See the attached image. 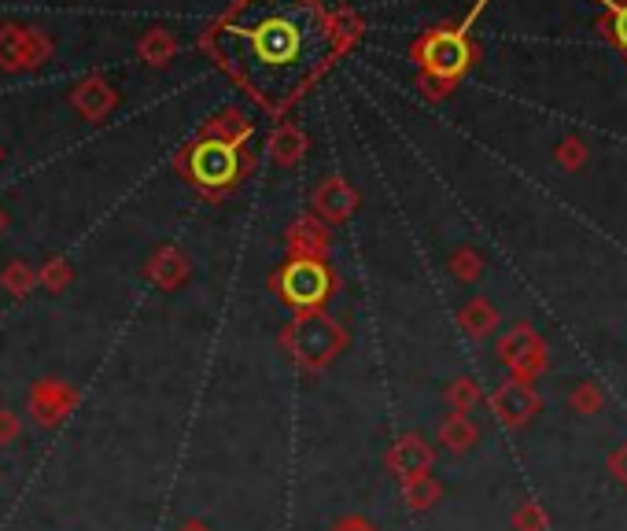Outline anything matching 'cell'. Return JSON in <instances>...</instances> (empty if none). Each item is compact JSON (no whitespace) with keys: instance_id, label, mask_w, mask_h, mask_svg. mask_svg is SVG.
Returning a JSON list of instances; mask_svg holds the SVG:
<instances>
[{"instance_id":"obj_1","label":"cell","mask_w":627,"mask_h":531,"mask_svg":"<svg viewBox=\"0 0 627 531\" xmlns=\"http://www.w3.org/2000/svg\"><path fill=\"white\" fill-rule=\"evenodd\" d=\"M215 60L266 108H288L336 56L318 0H237L203 38Z\"/></svg>"},{"instance_id":"obj_2","label":"cell","mask_w":627,"mask_h":531,"mask_svg":"<svg viewBox=\"0 0 627 531\" xmlns=\"http://www.w3.org/2000/svg\"><path fill=\"white\" fill-rule=\"evenodd\" d=\"M347 348V332L336 318H329L325 310H307L296 314L292 325H285L281 332V351L292 358L296 369L303 373H321L329 369L336 358Z\"/></svg>"},{"instance_id":"obj_3","label":"cell","mask_w":627,"mask_h":531,"mask_svg":"<svg viewBox=\"0 0 627 531\" xmlns=\"http://www.w3.org/2000/svg\"><path fill=\"white\" fill-rule=\"evenodd\" d=\"M487 0H476V8L466 16L461 27H447V30H436L428 33V38L417 44L414 56L421 60V71H425V86L428 92H444L458 82L461 74H466V67L472 60V49H469V27L476 22V16L484 11Z\"/></svg>"},{"instance_id":"obj_4","label":"cell","mask_w":627,"mask_h":531,"mask_svg":"<svg viewBox=\"0 0 627 531\" xmlns=\"http://www.w3.org/2000/svg\"><path fill=\"white\" fill-rule=\"evenodd\" d=\"M178 167L185 170L196 189L203 196H226L237 181H243L248 174V163H240V148L215 141V137H200L196 144L185 148V156H178Z\"/></svg>"},{"instance_id":"obj_5","label":"cell","mask_w":627,"mask_h":531,"mask_svg":"<svg viewBox=\"0 0 627 531\" xmlns=\"http://www.w3.org/2000/svg\"><path fill=\"white\" fill-rule=\"evenodd\" d=\"M273 292L281 295V303H288L296 314H307V310H321L325 299L332 295L336 277L325 262H310V259H288L281 270L270 277Z\"/></svg>"},{"instance_id":"obj_6","label":"cell","mask_w":627,"mask_h":531,"mask_svg":"<svg viewBox=\"0 0 627 531\" xmlns=\"http://www.w3.org/2000/svg\"><path fill=\"white\" fill-rule=\"evenodd\" d=\"M52 56V41L41 30L19 27V22H4L0 27V71L22 74L41 67Z\"/></svg>"},{"instance_id":"obj_7","label":"cell","mask_w":627,"mask_h":531,"mask_svg":"<svg viewBox=\"0 0 627 531\" xmlns=\"http://www.w3.org/2000/svg\"><path fill=\"white\" fill-rule=\"evenodd\" d=\"M78 402H81L78 388L67 384V380H60V377H41L27 395V407H30L33 421H38L41 429H56V424H63L78 410Z\"/></svg>"},{"instance_id":"obj_8","label":"cell","mask_w":627,"mask_h":531,"mask_svg":"<svg viewBox=\"0 0 627 531\" xmlns=\"http://www.w3.org/2000/svg\"><path fill=\"white\" fill-rule=\"evenodd\" d=\"M487 402H491V413L498 418V424H506V429H514V432L525 429L543 407L536 384H531V380H514V377H509L506 384H498Z\"/></svg>"},{"instance_id":"obj_9","label":"cell","mask_w":627,"mask_h":531,"mask_svg":"<svg viewBox=\"0 0 627 531\" xmlns=\"http://www.w3.org/2000/svg\"><path fill=\"white\" fill-rule=\"evenodd\" d=\"M498 358L506 362L514 380H536L543 369H547V343L536 337V329L517 325L498 343Z\"/></svg>"},{"instance_id":"obj_10","label":"cell","mask_w":627,"mask_h":531,"mask_svg":"<svg viewBox=\"0 0 627 531\" xmlns=\"http://www.w3.org/2000/svg\"><path fill=\"white\" fill-rule=\"evenodd\" d=\"M385 465H388L391 477H399V483L428 477L436 465V450H432V443H425L417 432H402L385 454Z\"/></svg>"},{"instance_id":"obj_11","label":"cell","mask_w":627,"mask_h":531,"mask_svg":"<svg viewBox=\"0 0 627 531\" xmlns=\"http://www.w3.org/2000/svg\"><path fill=\"white\" fill-rule=\"evenodd\" d=\"M285 248H288V259H310V262H325L332 251V237H329V226L321 222V218L314 214H299L292 226H288L285 233Z\"/></svg>"},{"instance_id":"obj_12","label":"cell","mask_w":627,"mask_h":531,"mask_svg":"<svg viewBox=\"0 0 627 531\" xmlns=\"http://www.w3.org/2000/svg\"><path fill=\"white\" fill-rule=\"evenodd\" d=\"M314 218H321L325 226H340L358 211V192L344 178H325L318 189L310 192Z\"/></svg>"},{"instance_id":"obj_13","label":"cell","mask_w":627,"mask_h":531,"mask_svg":"<svg viewBox=\"0 0 627 531\" xmlns=\"http://www.w3.org/2000/svg\"><path fill=\"white\" fill-rule=\"evenodd\" d=\"M115 103H119V92L111 89V82H103L100 74H92L71 89V108L86 122H103L115 111Z\"/></svg>"},{"instance_id":"obj_14","label":"cell","mask_w":627,"mask_h":531,"mask_svg":"<svg viewBox=\"0 0 627 531\" xmlns=\"http://www.w3.org/2000/svg\"><path fill=\"white\" fill-rule=\"evenodd\" d=\"M189 256H185L181 248L173 244H162L152 251V259H148L145 266V277L152 281L156 288H162V292H178V288L189 281Z\"/></svg>"},{"instance_id":"obj_15","label":"cell","mask_w":627,"mask_h":531,"mask_svg":"<svg viewBox=\"0 0 627 531\" xmlns=\"http://www.w3.org/2000/svg\"><path fill=\"white\" fill-rule=\"evenodd\" d=\"M270 159L277 167H299L303 163V156H307V133L299 130L296 122H281L277 130L270 133Z\"/></svg>"},{"instance_id":"obj_16","label":"cell","mask_w":627,"mask_h":531,"mask_svg":"<svg viewBox=\"0 0 627 531\" xmlns=\"http://www.w3.org/2000/svg\"><path fill=\"white\" fill-rule=\"evenodd\" d=\"M436 435L450 454H466V450L476 447V440H480V429H476V421L469 418V413H447V418L439 421Z\"/></svg>"},{"instance_id":"obj_17","label":"cell","mask_w":627,"mask_h":531,"mask_svg":"<svg viewBox=\"0 0 627 531\" xmlns=\"http://www.w3.org/2000/svg\"><path fill=\"white\" fill-rule=\"evenodd\" d=\"M200 137H215V141H226V144L240 148L251 137V119H243L237 108H226L222 114H215V119L203 126Z\"/></svg>"},{"instance_id":"obj_18","label":"cell","mask_w":627,"mask_h":531,"mask_svg":"<svg viewBox=\"0 0 627 531\" xmlns=\"http://www.w3.org/2000/svg\"><path fill=\"white\" fill-rule=\"evenodd\" d=\"M137 52H141V60L148 67H170V60L178 56V38H173L170 30L156 27V30H148L145 38H141Z\"/></svg>"},{"instance_id":"obj_19","label":"cell","mask_w":627,"mask_h":531,"mask_svg":"<svg viewBox=\"0 0 627 531\" xmlns=\"http://www.w3.org/2000/svg\"><path fill=\"white\" fill-rule=\"evenodd\" d=\"M439 499H444V488H439V480L432 477V472H428V477H417V480L402 483V502L410 505L414 513L432 510Z\"/></svg>"},{"instance_id":"obj_20","label":"cell","mask_w":627,"mask_h":531,"mask_svg":"<svg viewBox=\"0 0 627 531\" xmlns=\"http://www.w3.org/2000/svg\"><path fill=\"white\" fill-rule=\"evenodd\" d=\"M458 321H461V329H466L472 340H484V337H491V332H495L498 314H495L491 303H484V299H472V303L458 314Z\"/></svg>"},{"instance_id":"obj_21","label":"cell","mask_w":627,"mask_h":531,"mask_svg":"<svg viewBox=\"0 0 627 531\" xmlns=\"http://www.w3.org/2000/svg\"><path fill=\"white\" fill-rule=\"evenodd\" d=\"M0 288H4L11 299H27L33 288H38V270H33L30 262H22V259L8 262L4 273H0Z\"/></svg>"},{"instance_id":"obj_22","label":"cell","mask_w":627,"mask_h":531,"mask_svg":"<svg viewBox=\"0 0 627 531\" xmlns=\"http://www.w3.org/2000/svg\"><path fill=\"white\" fill-rule=\"evenodd\" d=\"M480 384H476V380H469V377H458V380H450L447 384V407H450V413H469V410H476L480 407Z\"/></svg>"},{"instance_id":"obj_23","label":"cell","mask_w":627,"mask_h":531,"mask_svg":"<svg viewBox=\"0 0 627 531\" xmlns=\"http://www.w3.org/2000/svg\"><path fill=\"white\" fill-rule=\"evenodd\" d=\"M568 407H573L576 413H584V418H595V413L606 407V391H601V384H595V380H584V384L573 388Z\"/></svg>"},{"instance_id":"obj_24","label":"cell","mask_w":627,"mask_h":531,"mask_svg":"<svg viewBox=\"0 0 627 531\" xmlns=\"http://www.w3.org/2000/svg\"><path fill=\"white\" fill-rule=\"evenodd\" d=\"M71 281H74V270H71V262H67V259H49V262L38 266V284L44 288V292L60 295Z\"/></svg>"},{"instance_id":"obj_25","label":"cell","mask_w":627,"mask_h":531,"mask_svg":"<svg viewBox=\"0 0 627 531\" xmlns=\"http://www.w3.org/2000/svg\"><path fill=\"white\" fill-rule=\"evenodd\" d=\"M550 517L539 502H520L514 510V531H547Z\"/></svg>"},{"instance_id":"obj_26","label":"cell","mask_w":627,"mask_h":531,"mask_svg":"<svg viewBox=\"0 0 627 531\" xmlns=\"http://www.w3.org/2000/svg\"><path fill=\"white\" fill-rule=\"evenodd\" d=\"M19 435H22V418H19L16 410L0 407V447L19 443Z\"/></svg>"},{"instance_id":"obj_27","label":"cell","mask_w":627,"mask_h":531,"mask_svg":"<svg viewBox=\"0 0 627 531\" xmlns=\"http://www.w3.org/2000/svg\"><path fill=\"white\" fill-rule=\"evenodd\" d=\"M450 266H455V277H461V281H472L476 273H480V259L472 256V251H458L455 259H450Z\"/></svg>"},{"instance_id":"obj_28","label":"cell","mask_w":627,"mask_h":531,"mask_svg":"<svg viewBox=\"0 0 627 531\" xmlns=\"http://www.w3.org/2000/svg\"><path fill=\"white\" fill-rule=\"evenodd\" d=\"M329 531H377V524L362 513H344L340 521H332Z\"/></svg>"},{"instance_id":"obj_29","label":"cell","mask_w":627,"mask_h":531,"mask_svg":"<svg viewBox=\"0 0 627 531\" xmlns=\"http://www.w3.org/2000/svg\"><path fill=\"white\" fill-rule=\"evenodd\" d=\"M609 472L627 488V443H620V447L609 454Z\"/></svg>"},{"instance_id":"obj_30","label":"cell","mask_w":627,"mask_h":531,"mask_svg":"<svg viewBox=\"0 0 627 531\" xmlns=\"http://www.w3.org/2000/svg\"><path fill=\"white\" fill-rule=\"evenodd\" d=\"M613 33H617V41L627 49V4L613 8Z\"/></svg>"},{"instance_id":"obj_31","label":"cell","mask_w":627,"mask_h":531,"mask_svg":"<svg viewBox=\"0 0 627 531\" xmlns=\"http://www.w3.org/2000/svg\"><path fill=\"white\" fill-rule=\"evenodd\" d=\"M178 531H211V528H207L203 521H185V524H181Z\"/></svg>"},{"instance_id":"obj_32","label":"cell","mask_w":627,"mask_h":531,"mask_svg":"<svg viewBox=\"0 0 627 531\" xmlns=\"http://www.w3.org/2000/svg\"><path fill=\"white\" fill-rule=\"evenodd\" d=\"M8 229V214H4V207H0V233Z\"/></svg>"},{"instance_id":"obj_33","label":"cell","mask_w":627,"mask_h":531,"mask_svg":"<svg viewBox=\"0 0 627 531\" xmlns=\"http://www.w3.org/2000/svg\"><path fill=\"white\" fill-rule=\"evenodd\" d=\"M0 159H4V148H0Z\"/></svg>"}]
</instances>
